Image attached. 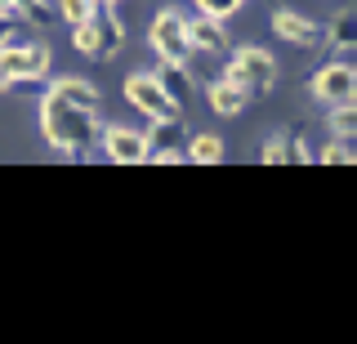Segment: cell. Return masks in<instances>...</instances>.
<instances>
[{
    "mask_svg": "<svg viewBox=\"0 0 357 344\" xmlns=\"http://www.w3.org/2000/svg\"><path fill=\"white\" fill-rule=\"evenodd\" d=\"M59 98H67V103H76V107H89V112H98V90L89 81H81V76H59V81L50 85Z\"/></svg>",
    "mask_w": 357,
    "mask_h": 344,
    "instance_id": "cell-13",
    "label": "cell"
},
{
    "mask_svg": "<svg viewBox=\"0 0 357 344\" xmlns=\"http://www.w3.org/2000/svg\"><path fill=\"white\" fill-rule=\"evenodd\" d=\"M14 9H18V18H27V14L45 18V0H14Z\"/></svg>",
    "mask_w": 357,
    "mask_h": 344,
    "instance_id": "cell-21",
    "label": "cell"
},
{
    "mask_svg": "<svg viewBox=\"0 0 357 344\" xmlns=\"http://www.w3.org/2000/svg\"><path fill=\"white\" fill-rule=\"evenodd\" d=\"M14 45V18H0V50Z\"/></svg>",
    "mask_w": 357,
    "mask_h": 344,
    "instance_id": "cell-22",
    "label": "cell"
},
{
    "mask_svg": "<svg viewBox=\"0 0 357 344\" xmlns=\"http://www.w3.org/2000/svg\"><path fill=\"white\" fill-rule=\"evenodd\" d=\"M326 45L335 54H353L357 50V9H340V14L331 18V27H326Z\"/></svg>",
    "mask_w": 357,
    "mask_h": 344,
    "instance_id": "cell-11",
    "label": "cell"
},
{
    "mask_svg": "<svg viewBox=\"0 0 357 344\" xmlns=\"http://www.w3.org/2000/svg\"><path fill=\"white\" fill-rule=\"evenodd\" d=\"M321 161H326V165H349V161H357V139L353 135H340L326 152H321Z\"/></svg>",
    "mask_w": 357,
    "mask_h": 344,
    "instance_id": "cell-17",
    "label": "cell"
},
{
    "mask_svg": "<svg viewBox=\"0 0 357 344\" xmlns=\"http://www.w3.org/2000/svg\"><path fill=\"white\" fill-rule=\"evenodd\" d=\"M312 98L317 103H349V98H357V72L349 68V63H326L317 76H312Z\"/></svg>",
    "mask_w": 357,
    "mask_h": 344,
    "instance_id": "cell-7",
    "label": "cell"
},
{
    "mask_svg": "<svg viewBox=\"0 0 357 344\" xmlns=\"http://www.w3.org/2000/svg\"><path fill=\"white\" fill-rule=\"evenodd\" d=\"M0 90H14V76H9L5 68H0Z\"/></svg>",
    "mask_w": 357,
    "mask_h": 344,
    "instance_id": "cell-24",
    "label": "cell"
},
{
    "mask_svg": "<svg viewBox=\"0 0 357 344\" xmlns=\"http://www.w3.org/2000/svg\"><path fill=\"white\" fill-rule=\"evenodd\" d=\"M259 161H268V165H282V161H290V139H286V135H273V139L264 143Z\"/></svg>",
    "mask_w": 357,
    "mask_h": 344,
    "instance_id": "cell-20",
    "label": "cell"
},
{
    "mask_svg": "<svg viewBox=\"0 0 357 344\" xmlns=\"http://www.w3.org/2000/svg\"><path fill=\"white\" fill-rule=\"evenodd\" d=\"M50 45H5L0 50V68L14 76V85L22 81H40L45 72H50Z\"/></svg>",
    "mask_w": 357,
    "mask_h": 344,
    "instance_id": "cell-6",
    "label": "cell"
},
{
    "mask_svg": "<svg viewBox=\"0 0 357 344\" xmlns=\"http://www.w3.org/2000/svg\"><path fill=\"white\" fill-rule=\"evenodd\" d=\"M183 157L192 165H215V161H223V139L219 135H192Z\"/></svg>",
    "mask_w": 357,
    "mask_h": 344,
    "instance_id": "cell-15",
    "label": "cell"
},
{
    "mask_svg": "<svg viewBox=\"0 0 357 344\" xmlns=\"http://www.w3.org/2000/svg\"><path fill=\"white\" fill-rule=\"evenodd\" d=\"M103 152H107V161H116V165H139V161H148V130L107 126V130H103Z\"/></svg>",
    "mask_w": 357,
    "mask_h": 344,
    "instance_id": "cell-9",
    "label": "cell"
},
{
    "mask_svg": "<svg viewBox=\"0 0 357 344\" xmlns=\"http://www.w3.org/2000/svg\"><path fill=\"white\" fill-rule=\"evenodd\" d=\"M331 130L335 135H357V98H349V103H331Z\"/></svg>",
    "mask_w": 357,
    "mask_h": 344,
    "instance_id": "cell-16",
    "label": "cell"
},
{
    "mask_svg": "<svg viewBox=\"0 0 357 344\" xmlns=\"http://www.w3.org/2000/svg\"><path fill=\"white\" fill-rule=\"evenodd\" d=\"M94 5H116V0H94Z\"/></svg>",
    "mask_w": 357,
    "mask_h": 344,
    "instance_id": "cell-25",
    "label": "cell"
},
{
    "mask_svg": "<svg viewBox=\"0 0 357 344\" xmlns=\"http://www.w3.org/2000/svg\"><path fill=\"white\" fill-rule=\"evenodd\" d=\"M273 31L286 40V45H299V50H317V45H326V27H321L317 18L295 14V9H277V14H273Z\"/></svg>",
    "mask_w": 357,
    "mask_h": 344,
    "instance_id": "cell-8",
    "label": "cell"
},
{
    "mask_svg": "<svg viewBox=\"0 0 357 344\" xmlns=\"http://www.w3.org/2000/svg\"><path fill=\"white\" fill-rule=\"evenodd\" d=\"M192 5H197V14H206V18H219V23H223V18H232V14H237V9L245 5V0H192Z\"/></svg>",
    "mask_w": 357,
    "mask_h": 344,
    "instance_id": "cell-18",
    "label": "cell"
},
{
    "mask_svg": "<svg viewBox=\"0 0 357 344\" xmlns=\"http://www.w3.org/2000/svg\"><path fill=\"white\" fill-rule=\"evenodd\" d=\"M188 14H178V9H161V14L152 18V31H148V40H152V50L161 54V63H183L188 54H192V45H188V23H183Z\"/></svg>",
    "mask_w": 357,
    "mask_h": 344,
    "instance_id": "cell-4",
    "label": "cell"
},
{
    "mask_svg": "<svg viewBox=\"0 0 357 344\" xmlns=\"http://www.w3.org/2000/svg\"><path fill=\"white\" fill-rule=\"evenodd\" d=\"M210 107H215L219 117H237V112H245V103H250V94L245 90H237L232 81H210Z\"/></svg>",
    "mask_w": 357,
    "mask_h": 344,
    "instance_id": "cell-12",
    "label": "cell"
},
{
    "mask_svg": "<svg viewBox=\"0 0 357 344\" xmlns=\"http://www.w3.org/2000/svg\"><path fill=\"white\" fill-rule=\"evenodd\" d=\"M94 9H98L94 0H59V14H63L72 27H76V23H85V18L94 14Z\"/></svg>",
    "mask_w": 357,
    "mask_h": 344,
    "instance_id": "cell-19",
    "label": "cell"
},
{
    "mask_svg": "<svg viewBox=\"0 0 357 344\" xmlns=\"http://www.w3.org/2000/svg\"><path fill=\"white\" fill-rule=\"evenodd\" d=\"M188 23V45H192V54H215L228 45V31H223L219 18H206V14H197V18H183Z\"/></svg>",
    "mask_w": 357,
    "mask_h": 344,
    "instance_id": "cell-10",
    "label": "cell"
},
{
    "mask_svg": "<svg viewBox=\"0 0 357 344\" xmlns=\"http://www.w3.org/2000/svg\"><path fill=\"white\" fill-rule=\"evenodd\" d=\"M152 76H156V85H161V90L170 94V98H174L178 107H183V98H188V90H192V76L183 72V63H161V68H156Z\"/></svg>",
    "mask_w": 357,
    "mask_h": 344,
    "instance_id": "cell-14",
    "label": "cell"
},
{
    "mask_svg": "<svg viewBox=\"0 0 357 344\" xmlns=\"http://www.w3.org/2000/svg\"><path fill=\"white\" fill-rule=\"evenodd\" d=\"M126 98L148 121H174L178 117V103L161 90V85H156V76H148V72H134L130 81H126Z\"/></svg>",
    "mask_w": 357,
    "mask_h": 344,
    "instance_id": "cell-5",
    "label": "cell"
},
{
    "mask_svg": "<svg viewBox=\"0 0 357 344\" xmlns=\"http://www.w3.org/2000/svg\"><path fill=\"white\" fill-rule=\"evenodd\" d=\"M0 18H14V23H18V9H14V0H0Z\"/></svg>",
    "mask_w": 357,
    "mask_h": 344,
    "instance_id": "cell-23",
    "label": "cell"
},
{
    "mask_svg": "<svg viewBox=\"0 0 357 344\" xmlns=\"http://www.w3.org/2000/svg\"><path fill=\"white\" fill-rule=\"evenodd\" d=\"M223 81H232L250 98H264L268 90H273V81H277V63H273V54H268L264 45H241L228 59V68H223Z\"/></svg>",
    "mask_w": 357,
    "mask_h": 344,
    "instance_id": "cell-2",
    "label": "cell"
},
{
    "mask_svg": "<svg viewBox=\"0 0 357 344\" xmlns=\"http://www.w3.org/2000/svg\"><path fill=\"white\" fill-rule=\"evenodd\" d=\"M72 45H76V54H85V59L107 63L112 54L126 45V27H121V18H112L107 9H94L85 23L72 27Z\"/></svg>",
    "mask_w": 357,
    "mask_h": 344,
    "instance_id": "cell-3",
    "label": "cell"
},
{
    "mask_svg": "<svg viewBox=\"0 0 357 344\" xmlns=\"http://www.w3.org/2000/svg\"><path fill=\"white\" fill-rule=\"evenodd\" d=\"M40 130H45V139H50V148L85 152L89 139H94V112L67 103V98H59L54 90H45V98H40Z\"/></svg>",
    "mask_w": 357,
    "mask_h": 344,
    "instance_id": "cell-1",
    "label": "cell"
}]
</instances>
